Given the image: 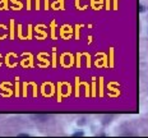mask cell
<instances>
[{
  "instance_id": "7a4b0ae2",
  "label": "cell",
  "mask_w": 148,
  "mask_h": 138,
  "mask_svg": "<svg viewBox=\"0 0 148 138\" xmlns=\"http://www.w3.org/2000/svg\"><path fill=\"white\" fill-rule=\"evenodd\" d=\"M18 137H29V134H27V133H19V134H18Z\"/></svg>"
},
{
  "instance_id": "6da1fadb",
  "label": "cell",
  "mask_w": 148,
  "mask_h": 138,
  "mask_svg": "<svg viewBox=\"0 0 148 138\" xmlns=\"http://www.w3.org/2000/svg\"><path fill=\"white\" fill-rule=\"evenodd\" d=\"M82 136H84L83 132H75V133H73V137H82Z\"/></svg>"
}]
</instances>
